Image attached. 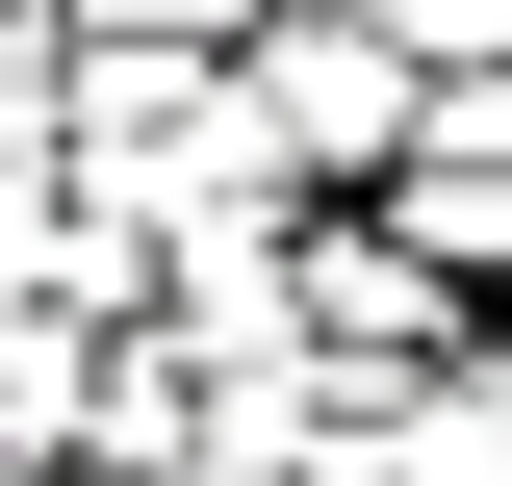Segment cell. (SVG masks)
Here are the masks:
<instances>
[{
  "label": "cell",
  "mask_w": 512,
  "mask_h": 486,
  "mask_svg": "<svg viewBox=\"0 0 512 486\" xmlns=\"http://www.w3.org/2000/svg\"><path fill=\"white\" fill-rule=\"evenodd\" d=\"M231 77H256V128L308 154V205H384L410 154H436V77H410V26H384V0H256Z\"/></svg>",
  "instance_id": "obj_1"
},
{
  "label": "cell",
  "mask_w": 512,
  "mask_h": 486,
  "mask_svg": "<svg viewBox=\"0 0 512 486\" xmlns=\"http://www.w3.org/2000/svg\"><path fill=\"white\" fill-rule=\"evenodd\" d=\"M308 359H333V384H461V359H487V307L384 231V205H308Z\"/></svg>",
  "instance_id": "obj_2"
},
{
  "label": "cell",
  "mask_w": 512,
  "mask_h": 486,
  "mask_svg": "<svg viewBox=\"0 0 512 486\" xmlns=\"http://www.w3.org/2000/svg\"><path fill=\"white\" fill-rule=\"evenodd\" d=\"M308 486H512V384L487 359H461V384H333Z\"/></svg>",
  "instance_id": "obj_3"
},
{
  "label": "cell",
  "mask_w": 512,
  "mask_h": 486,
  "mask_svg": "<svg viewBox=\"0 0 512 486\" xmlns=\"http://www.w3.org/2000/svg\"><path fill=\"white\" fill-rule=\"evenodd\" d=\"M77 77V52H52ZM52 77H0V282H26V256H52V205H77V103Z\"/></svg>",
  "instance_id": "obj_4"
},
{
  "label": "cell",
  "mask_w": 512,
  "mask_h": 486,
  "mask_svg": "<svg viewBox=\"0 0 512 486\" xmlns=\"http://www.w3.org/2000/svg\"><path fill=\"white\" fill-rule=\"evenodd\" d=\"M52 52H77V0H0V77H52Z\"/></svg>",
  "instance_id": "obj_5"
}]
</instances>
